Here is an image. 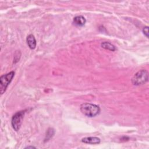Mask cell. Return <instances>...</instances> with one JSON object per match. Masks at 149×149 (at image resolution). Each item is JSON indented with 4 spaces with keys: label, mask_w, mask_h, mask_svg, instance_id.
<instances>
[{
    "label": "cell",
    "mask_w": 149,
    "mask_h": 149,
    "mask_svg": "<svg viewBox=\"0 0 149 149\" xmlns=\"http://www.w3.org/2000/svg\"><path fill=\"white\" fill-rule=\"evenodd\" d=\"M80 109L83 115L89 118L94 117L100 112V107L91 103H83L80 105Z\"/></svg>",
    "instance_id": "obj_1"
},
{
    "label": "cell",
    "mask_w": 149,
    "mask_h": 149,
    "mask_svg": "<svg viewBox=\"0 0 149 149\" xmlns=\"http://www.w3.org/2000/svg\"><path fill=\"white\" fill-rule=\"evenodd\" d=\"M148 80V72L145 69L138 71L132 79V83L134 86H140L145 84Z\"/></svg>",
    "instance_id": "obj_2"
},
{
    "label": "cell",
    "mask_w": 149,
    "mask_h": 149,
    "mask_svg": "<svg viewBox=\"0 0 149 149\" xmlns=\"http://www.w3.org/2000/svg\"><path fill=\"white\" fill-rule=\"evenodd\" d=\"M15 76V72L11 71L5 74H3L0 77V91L2 94L5 91L8 85L12 81Z\"/></svg>",
    "instance_id": "obj_3"
},
{
    "label": "cell",
    "mask_w": 149,
    "mask_h": 149,
    "mask_svg": "<svg viewBox=\"0 0 149 149\" xmlns=\"http://www.w3.org/2000/svg\"><path fill=\"white\" fill-rule=\"evenodd\" d=\"M25 112V110L18 111L14 114L12 118L11 124L13 129L16 132L18 131L20 128Z\"/></svg>",
    "instance_id": "obj_4"
},
{
    "label": "cell",
    "mask_w": 149,
    "mask_h": 149,
    "mask_svg": "<svg viewBox=\"0 0 149 149\" xmlns=\"http://www.w3.org/2000/svg\"><path fill=\"white\" fill-rule=\"evenodd\" d=\"M81 141L84 143L90 144H97L100 143L101 140L97 137H86L81 139Z\"/></svg>",
    "instance_id": "obj_5"
},
{
    "label": "cell",
    "mask_w": 149,
    "mask_h": 149,
    "mask_svg": "<svg viewBox=\"0 0 149 149\" xmlns=\"http://www.w3.org/2000/svg\"><path fill=\"white\" fill-rule=\"evenodd\" d=\"M86 19L81 15L76 16L73 19V23L77 26H83L85 24Z\"/></svg>",
    "instance_id": "obj_6"
},
{
    "label": "cell",
    "mask_w": 149,
    "mask_h": 149,
    "mask_svg": "<svg viewBox=\"0 0 149 149\" xmlns=\"http://www.w3.org/2000/svg\"><path fill=\"white\" fill-rule=\"evenodd\" d=\"M26 41L27 43V45L31 49H34L36 47V40L34 36V35L30 34L29 36H27L26 38Z\"/></svg>",
    "instance_id": "obj_7"
},
{
    "label": "cell",
    "mask_w": 149,
    "mask_h": 149,
    "mask_svg": "<svg viewBox=\"0 0 149 149\" xmlns=\"http://www.w3.org/2000/svg\"><path fill=\"white\" fill-rule=\"evenodd\" d=\"M101 46L102 48H103L105 49L110 50V51H114L116 50V47H115V45H113V44H112L109 42H107V41L102 42L101 44Z\"/></svg>",
    "instance_id": "obj_8"
},
{
    "label": "cell",
    "mask_w": 149,
    "mask_h": 149,
    "mask_svg": "<svg viewBox=\"0 0 149 149\" xmlns=\"http://www.w3.org/2000/svg\"><path fill=\"white\" fill-rule=\"evenodd\" d=\"M54 133H55L54 130L52 128H49L48 129V130H47V134H46V136H45V138L44 141L49 140V139H50L54 136Z\"/></svg>",
    "instance_id": "obj_9"
},
{
    "label": "cell",
    "mask_w": 149,
    "mask_h": 149,
    "mask_svg": "<svg viewBox=\"0 0 149 149\" xmlns=\"http://www.w3.org/2000/svg\"><path fill=\"white\" fill-rule=\"evenodd\" d=\"M143 34L146 36V37L148 38V27L145 26L143 29Z\"/></svg>",
    "instance_id": "obj_10"
},
{
    "label": "cell",
    "mask_w": 149,
    "mask_h": 149,
    "mask_svg": "<svg viewBox=\"0 0 149 149\" xmlns=\"http://www.w3.org/2000/svg\"><path fill=\"white\" fill-rule=\"evenodd\" d=\"M17 55H16V54H15V56H14V61H13L14 63H16L17 62H18L19 60L20 59V57H18L17 56L19 53H20V51H19V52L18 51H17Z\"/></svg>",
    "instance_id": "obj_11"
},
{
    "label": "cell",
    "mask_w": 149,
    "mask_h": 149,
    "mask_svg": "<svg viewBox=\"0 0 149 149\" xmlns=\"http://www.w3.org/2000/svg\"><path fill=\"white\" fill-rule=\"evenodd\" d=\"M36 148V147L34 146H27V147H25V148Z\"/></svg>",
    "instance_id": "obj_12"
}]
</instances>
